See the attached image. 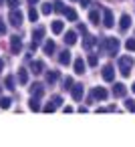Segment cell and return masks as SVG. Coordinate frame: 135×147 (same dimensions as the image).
<instances>
[{
    "label": "cell",
    "mask_w": 135,
    "mask_h": 147,
    "mask_svg": "<svg viewBox=\"0 0 135 147\" xmlns=\"http://www.w3.org/2000/svg\"><path fill=\"white\" fill-rule=\"evenodd\" d=\"M2 69H4V61L0 59V73H2Z\"/></svg>",
    "instance_id": "f35d334b"
},
{
    "label": "cell",
    "mask_w": 135,
    "mask_h": 147,
    "mask_svg": "<svg viewBox=\"0 0 135 147\" xmlns=\"http://www.w3.org/2000/svg\"><path fill=\"white\" fill-rule=\"evenodd\" d=\"M73 67H75V73H77V75H83V73H85V67H87V65L83 63V59H77Z\"/></svg>",
    "instance_id": "2e32d148"
},
{
    "label": "cell",
    "mask_w": 135,
    "mask_h": 147,
    "mask_svg": "<svg viewBox=\"0 0 135 147\" xmlns=\"http://www.w3.org/2000/svg\"><path fill=\"white\" fill-rule=\"evenodd\" d=\"M57 81H59V73H57V71L47 73V83H49V85H55Z\"/></svg>",
    "instance_id": "44dd1931"
},
{
    "label": "cell",
    "mask_w": 135,
    "mask_h": 147,
    "mask_svg": "<svg viewBox=\"0 0 135 147\" xmlns=\"http://www.w3.org/2000/svg\"><path fill=\"white\" fill-rule=\"evenodd\" d=\"M30 71H32L34 75H41V73L45 71V63H43V61H32V63H30Z\"/></svg>",
    "instance_id": "30bf717a"
},
{
    "label": "cell",
    "mask_w": 135,
    "mask_h": 147,
    "mask_svg": "<svg viewBox=\"0 0 135 147\" xmlns=\"http://www.w3.org/2000/svg\"><path fill=\"white\" fill-rule=\"evenodd\" d=\"M87 63H89L91 67H95V65H97V55H89V59H87Z\"/></svg>",
    "instance_id": "d6a6232c"
},
{
    "label": "cell",
    "mask_w": 135,
    "mask_h": 147,
    "mask_svg": "<svg viewBox=\"0 0 135 147\" xmlns=\"http://www.w3.org/2000/svg\"><path fill=\"white\" fill-rule=\"evenodd\" d=\"M10 49H12L14 55H18L20 49H22V40H20L18 36H10Z\"/></svg>",
    "instance_id": "52a82bcc"
},
{
    "label": "cell",
    "mask_w": 135,
    "mask_h": 147,
    "mask_svg": "<svg viewBox=\"0 0 135 147\" xmlns=\"http://www.w3.org/2000/svg\"><path fill=\"white\" fill-rule=\"evenodd\" d=\"M131 89H133V93H135V83H133V87H131Z\"/></svg>",
    "instance_id": "60d3db41"
},
{
    "label": "cell",
    "mask_w": 135,
    "mask_h": 147,
    "mask_svg": "<svg viewBox=\"0 0 135 147\" xmlns=\"http://www.w3.org/2000/svg\"><path fill=\"white\" fill-rule=\"evenodd\" d=\"M30 93H32V95H36V97H43L45 89H43V85H41V83H34V85L30 87Z\"/></svg>",
    "instance_id": "d6986e66"
},
{
    "label": "cell",
    "mask_w": 135,
    "mask_h": 147,
    "mask_svg": "<svg viewBox=\"0 0 135 147\" xmlns=\"http://www.w3.org/2000/svg\"><path fill=\"white\" fill-rule=\"evenodd\" d=\"M41 97H36V95H32V99H30V111H41V101H38Z\"/></svg>",
    "instance_id": "ffe728a7"
},
{
    "label": "cell",
    "mask_w": 135,
    "mask_h": 147,
    "mask_svg": "<svg viewBox=\"0 0 135 147\" xmlns=\"http://www.w3.org/2000/svg\"><path fill=\"white\" fill-rule=\"evenodd\" d=\"M41 12H43V14H51V12H55V6H53L51 2H47V4H43Z\"/></svg>",
    "instance_id": "484cf974"
},
{
    "label": "cell",
    "mask_w": 135,
    "mask_h": 147,
    "mask_svg": "<svg viewBox=\"0 0 135 147\" xmlns=\"http://www.w3.org/2000/svg\"><path fill=\"white\" fill-rule=\"evenodd\" d=\"M43 51H45V55H53L55 53V42L53 40H47L45 47H43Z\"/></svg>",
    "instance_id": "7402d4cb"
},
{
    "label": "cell",
    "mask_w": 135,
    "mask_h": 147,
    "mask_svg": "<svg viewBox=\"0 0 135 147\" xmlns=\"http://www.w3.org/2000/svg\"><path fill=\"white\" fill-rule=\"evenodd\" d=\"M129 26H131V16H129V14H123V16H121V20H119V28L125 32Z\"/></svg>",
    "instance_id": "7c38bea8"
},
{
    "label": "cell",
    "mask_w": 135,
    "mask_h": 147,
    "mask_svg": "<svg viewBox=\"0 0 135 147\" xmlns=\"http://www.w3.org/2000/svg\"><path fill=\"white\" fill-rule=\"evenodd\" d=\"M103 24H105L107 28H113V24H115V22H113V12H111L109 8L103 10Z\"/></svg>",
    "instance_id": "8992f818"
},
{
    "label": "cell",
    "mask_w": 135,
    "mask_h": 147,
    "mask_svg": "<svg viewBox=\"0 0 135 147\" xmlns=\"http://www.w3.org/2000/svg\"><path fill=\"white\" fill-rule=\"evenodd\" d=\"M65 16H67V20H71V22L77 20V12H75L73 8H67V10H65Z\"/></svg>",
    "instance_id": "d4e9b609"
},
{
    "label": "cell",
    "mask_w": 135,
    "mask_h": 147,
    "mask_svg": "<svg viewBox=\"0 0 135 147\" xmlns=\"http://www.w3.org/2000/svg\"><path fill=\"white\" fill-rule=\"evenodd\" d=\"M125 49H127L129 53H135V38H129V40L125 42Z\"/></svg>",
    "instance_id": "f1b7e54d"
},
{
    "label": "cell",
    "mask_w": 135,
    "mask_h": 147,
    "mask_svg": "<svg viewBox=\"0 0 135 147\" xmlns=\"http://www.w3.org/2000/svg\"><path fill=\"white\" fill-rule=\"evenodd\" d=\"M2 2H6V0H0V6H2Z\"/></svg>",
    "instance_id": "b9f144b4"
},
{
    "label": "cell",
    "mask_w": 135,
    "mask_h": 147,
    "mask_svg": "<svg viewBox=\"0 0 135 147\" xmlns=\"http://www.w3.org/2000/svg\"><path fill=\"white\" fill-rule=\"evenodd\" d=\"M22 18H24V16H22V12H20L18 8H12L10 14H8V20H10L12 26H20V24H22Z\"/></svg>",
    "instance_id": "277c9868"
},
{
    "label": "cell",
    "mask_w": 135,
    "mask_h": 147,
    "mask_svg": "<svg viewBox=\"0 0 135 147\" xmlns=\"http://www.w3.org/2000/svg\"><path fill=\"white\" fill-rule=\"evenodd\" d=\"M89 20H91L93 24H99V10H91V12H89Z\"/></svg>",
    "instance_id": "83f0119b"
},
{
    "label": "cell",
    "mask_w": 135,
    "mask_h": 147,
    "mask_svg": "<svg viewBox=\"0 0 135 147\" xmlns=\"http://www.w3.org/2000/svg\"><path fill=\"white\" fill-rule=\"evenodd\" d=\"M43 38H45V28H43V26H36V28L32 30V40H34V42H41Z\"/></svg>",
    "instance_id": "4fadbf2b"
},
{
    "label": "cell",
    "mask_w": 135,
    "mask_h": 147,
    "mask_svg": "<svg viewBox=\"0 0 135 147\" xmlns=\"http://www.w3.org/2000/svg\"><path fill=\"white\" fill-rule=\"evenodd\" d=\"M6 2H8L10 8H16V6H18V0H6Z\"/></svg>",
    "instance_id": "e575fe53"
},
{
    "label": "cell",
    "mask_w": 135,
    "mask_h": 147,
    "mask_svg": "<svg viewBox=\"0 0 135 147\" xmlns=\"http://www.w3.org/2000/svg\"><path fill=\"white\" fill-rule=\"evenodd\" d=\"M53 6H55V12H63V14H65V10H67V8H65V4H63V2H55V4H53Z\"/></svg>",
    "instance_id": "4dcf8cb0"
},
{
    "label": "cell",
    "mask_w": 135,
    "mask_h": 147,
    "mask_svg": "<svg viewBox=\"0 0 135 147\" xmlns=\"http://www.w3.org/2000/svg\"><path fill=\"white\" fill-rule=\"evenodd\" d=\"M38 2V0H28V4H36Z\"/></svg>",
    "instance_id": "ab89813d"
},
{
    "label": "cell",
    "mask_w": 135,
    "mask_h": 147,
    "mask_svg": "<svg viewBox=\"0 0 135 147\" xmlns=\"http://www.w3.org/2000/svg\"><path fill=\"white\" fill-rule=\"evenodd\" d=\"M59 63H61L63 67H65V65H69V63H71V53H69V51H63V53H61V57H59Z\"/></svg>",
    "instance_id": "ac0fdd59"
},
{
    "label": "cell",
    "mask_w": 135,
    "mask_h": 147,
    "mask_svg": "<svg viewBox=\"0 0 135 147\" xmlns=\"http://www.w3.org/2000/svg\"><path fill=\"white\" fill-rule=\"evenodd\" d=\"M0 34H6V26H4L2 18H0Z\"/></svg>",
    "instance_id": "d590c367"
},
{
    "label": "cell",
    "mask_w": 135,
    "mask_h": 147,
    "mask_svg": "<svg viewBox=\"0 0 135 147\" xmlns=\"http://www.w3.org/2000/svg\"><path fill=\"white\" fill-rule=\"evenodd\" d=\"M125 109H127V111H131V113H135V101L127 99V101H125Z\"/></svg>",
    "instance_id": "f546056e"
},
{
    "label": "cell",
    "mask_w": 135,
    "mask_h": 147,
    "mask_svg": "<svg viewBox=\"0 0 135 147\" xmlns=\"http://www.w3.org/2000/svg\"><path fill=\"white\" fill-rule=\"evenodd\" d=\"M18 83L20 85H26L28 83V71L26 69H18Z\"/></svg>",
    "instance_id": "e0dca14e"
},
{
    "label": "cell",
    "mask_w": 135,
    "mask_h": 147,
    "mask_svg": "<svg viewBox=\"0 0 135 147\" xmlns=\"http://www.w3.org/2000/svg\"><path fill=\"white\" fill-rule=\"evenodd\" d=\"M101 75H103V79H105L107 83H111V81L115 79V69H113L111 65H105L103 71H101Z\"/></svg>",
    "instance_id": "5b68a950"
},
{
    "label": "cell",
    "mask_w": 135,
    "mask_h": 147,
    "mask_svg": "<svg viewBox=\"0 0 135 147\" xmlns=\"http://www.w3.org/2000/svg\"><path fill=\"white\" fill-rule=\"evenodd\" d=\"M65 42H67L69 47H73V45L77 42V32H75V30H69V32L65 34Z\"/></svg>",
    "instance_id": "9a60e30c"
},
{
    "label": "cell",
    "mask_w": 135,
    "mask_h": 147,
    "mask_svg": "<svg viewBox=\"0 0 135 147\" xmlns=\"http://www.w3.org/2000/svg\"><path fill=\"white\" fill-rule=\"evenodd\" d=\"M101 49H105L109 55H117V51H119V40L117 38H105L103 40V45H101Z\"/></svg>",
    "instance_id": "7a4b0ae2"
},
{
    "label": "cell",
    "mask_w": 135,
    "mask_h": 147,
    "mask_svg": "<svg viewBox=\"0 0 135 147\" xmlns=\"http://www.w3.org/2000/svg\"><path fill=\"white\" fill-rule=\"evenodd\" d=\"M65 89H73V79H71V77L65 79Z\"/></svg>",
    "instance_id": "836d02e7"
},
{
    "label": "cell",
    "mask_w": 135,
    "mask_h": 147,
    "mask_svg": "<svg viewBox=\"0 0 135 147\" xmlns=\"http://www.w3.org/2000/svg\"><path fill=\"white\" fill-rule=\"evenodd\" d=\"M61 105H63V97H59V95H55V97L51 99V103L43 107V111H45V113H53V111H57V109H59Z\"/></svg>",
    "instance_id": "3957f363"
},
{
    "label": "cell",
    "mask_w": 135,
    "mask_h": 147,
    "mask_svg": "<svg viewBox=\"0 0 135 147\" xmlns=\"http://www.w3.org/2000/svg\"><path fill=\"white\" fill-rule=\"evenodd\" d=\"M4 85H6V89H14V77H6Z\"/></svg>",
    "instance_id": "1f68e13d"
},
{
    "label": "cell",
    "mask_w": 135,
    "mask_h": 147,
    "mask_svg": "<svg viewBox=\"0 0 135 147\" xmlns=\"http://www.w3.org/2000/svg\"><path fill=\"white\" fill-rule=\"evenodd\" d=\"M10 105H12L10 97H0V107H2V109H10Z\"/></svg>",
    "instance_id": "cb8c5ba5"
},
{
    "label": "cell",
    "mask_w": 135,
    "mask_h": 147,
    "mask_svg": "<svg viewBox=\"0 0 135 147\" xmlns=\"http://www.w3.org/2000/svg\"><path fill=\"white\" fill-rule=\"evenodd\" d=\"M91 4V0H81V6H89Z\"/></svg>",
    "instance_id": "74e56055"
},
{
    "label": "cell",
    "mask_w": 135,
    "mask_h": 147,
    "mask_svg": "<svg viewBox=\"0 0 135 147\" xmlns=\"http://www.w3.org/2000/svg\"><path fill=\"white\" fill-rule=\"evenodd\" d=\"M93 99L105 101V99H107V91H105L103 87H95V89H93Z\"/></svg>",
    "instance_id": "8fae6325"
},
{
    "label": "cell",
    "mask_w": 135,
    "mask_h": 147,
    "mask_svg": "<svg viewBox=\"0 0 135 147\" xmlns=\"http://www.w3.org/2000/svg\"><path fill=\"white\" fill-rule=\"evenodd\" d=\"M95 45H97V38H95V36L87 34V36L83 38V49H87V51H89V49H93Z\"/></svg>",
    "instance_id": "5bb4252c"
},
{
    "label": "cell",
    "mask_w": 135,
    "mask_h": 147,
    "mask_svg": "<svg viewBox=\"0 0 135 147\" xmlns=\"http://www.w3.org/2000/svg\"><path fill=\"white\" fill-rule=\"evenodd\" d=\"M63 28H65V24H63L61 20H55V22H53V32H55V34H61Z\"/></svg>",
    "instance_id": "603a6c76"
},
{
    "label": "cell",
    "mask_w": 135,
    "mask_h": 147,
    "mask_svg": "<svg viewBox=\"0 0 135 147\" xmlns=\"http://www.w3.org/2000/svg\"><path fill=\"white\" fill-rule=\"evenodd\" d=\"M113 95H115V97H125V95H127V87H125L123 83H115V87H113Z\"/></svg>",
    "instance_id": "9c48e42d"
},
{
    "label": "cell",
    "mask_w": 135,
    "mask_h": 147,
    "mask_svg": "<svg viewBox=\"0 0 135 147\" xmlns=\"http://www.w3.org/2000/svg\"><path fill=\"white\" fill-rule=\"evenodd\" d=\"M131 69H133V57H121L119 59V73L123 77H129Z\"/></svg>",
    "instance_id": "6da1fadb"
},
{
    "label": "cell",
    "mask_w": 135,
    "mask_h": 147,
    "mask_svg": "<svg viewBox=\"0 0 135 147\" xmlns=\"http://www.w3.org/2000/svg\"><path fill=\"white\" fill-rule=\"evenodd\" d=\"M28 18H30V22H36V20H38V12H36L34 6H30V10H28Z\"/></svg>",
    "instance_id": "4316f807"
},
{
    "label": "cell",
    "mask_w": 135,
    "mask_h": 147,
    "mask_svg": "<svg viewBox=\"0 0 135 147\" xmlns=\"http://www.w3.org/2000/svg\"><path fill=\"white\" fill-rule=\"evenodd\" d=\"M79 32H83V34H87V28H85V24H79Z\"/></svg>",
    "instance_id": "8d00e7d4"
},
{
    "label": "cell",
    "mask_w": 135,
    "mask_h": 147,
    "mask_svg": "<svg viewBox=\"0 0 135 147\" xmlns=\"http://www.w3.org/2000/svg\"><path fill=\"white\" fill-rule=\"evenodd\" d=\"M83 93H85L83 85H73V89H71V95H73V99H75V101H81V99H83Z\"/></svg>",
    "instance_id": "ba28073f"
}]
</instances>
